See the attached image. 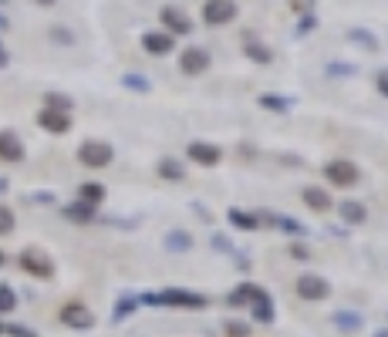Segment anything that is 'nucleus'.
Segmentation results:
<instances>
[{
	"label": "nucleus",
	"instance_id": "obj_1",
	"mask_svg": "<svg viewBox=\"0 0 388 337\" xmlns=\"http://www.w3.org/2000/svg\"><path fill=\"white\" fill-rule=\"evenodd\" d=\"M142 300H146V304L189 307V311H196V307H203V304H206V297H200V293H189V290H162V293H146Z\"/></svg>",
	"mask_w": 388,
	"mask_h": 337
},
{
	"label": "nucleus",
	"instance_id": "obj_2",
	"mask_svg": "<svg viewBox=\"0 0 388 337\" xmlns=\"http://www.w3.org/2000/svg\"><path fill=\"white\" fill-rule=\"evenodd\" d=\"M78 162L88 165V169H105V165L112 162V145H108V142H81Z\"/></svg>",
	"mask_w": 388,
	"mask_h": 337
},
{
	"label": "nucleus",
	"instance_id": "obj_3",
	"mask_svg": "<svg viewBox=\"0 0 388 337\" xmlns=\"http://www.w3.org/2000/svg\"><path fill=\"white\" fill-rule=\"evenodd\" d=\"M21 270H24V273H30V277H37V280H48V277H54V263L44 257L41 250H30V246L21 253Z\"/></svg>",
	"mask_w": 388,
	"mask_h": 337
},
{
	"label": "nucleus",
	"instance_id": "obj_4",
	"mask_svg": "<svg viewBox=\"0 0 388 337\" xmlns=\"http://www.w3.org/2000/svg\"><path fill=\"white\" fill-rule=\"evenodd\" d=\"M236 17V0H206L203 3V21L213 27L220 24H230Z\"/></svg>",
	"mask_w": 388,
	"mask_h": 337
},
{
	"label": "nucleus",
	"instance_id": "obj_5",
	"mask_svg": "<svg viewBox=\"0 0 388 337\" xmlns=\"http://www.w3.org/2000/svg\"><path fill=\"white\" fill-rule=\"evenodd\" d=\"M58 317H61V324L71 327V331H88V327L95 324V313L88 311L85 304H64Z\"/></svg>",
	"mask_w": 388,
	"mask_h": 337
},
{
	"label": "nucleus",
	"instance_id": "obj_6",
	"mask_svg": "<svg viewBox=\"0 0 388 337\" xmlns=\"http://www.w3.org/2000/svg\"><path fill=\"white\" fill-rule=\"evenodd\" d=\"M324 176L335 182V185H355L358 176H362V169H358L355 162H348V158H335V162H328Z\"/></svg>",
	"mask_w": 388,
	"mask_h": 337
},
{
	"label": "nucleus",
	"instance_id": "obj_7",
	"mask_svg": "<svg viewBox=\"0 0 388 337\" xmlns=\"http://www.w3.org/2000/svg\"><path fill=\"white\" fill-rule=\"evenodd\" d=\"M37 125L51 135H64L71 129V111H58V108H41L37 111Z\"/></svg>",
	"mask_w": 388,
	"mask_h": 337
},
{
	"label": "nucleus",
	"instance_id": "obj_8",
	"mask_svg": "<svg viewBox=\"0 0 388 337\" xmlns=\"http://www.w3.org/2000/svg\"><path fill=\"white\" fill-rule=\"evenodd\" d=\"M159 21L166 24V34H173V37H176V34H182V37L193 34V21H189L182 10H176V7H162V10H159Z\"/></svg>",
	"mask_w": 388,
	"mask_h": 337
},
{
	"label": "nucleus",
	"instance_id": "obj_9",
	"mask_svg": "<svg viewBox=\"0 0 388 337\" xmlns=\"http://www.w3.org/2000/svg\"><path fill=\"white\" fill-rule=\"evenodd\" d=\"M297 293H301L304 300H324V297L331 293V284H328L324 277H314V273H304V277L297 280Z\"/></svg>",
	"mask_w": 388,
	"mask_h": 337
},
{
	"label": "nucleus",
	"instance_id": "obj_10",
	"mask_svg": "<svg viewBox=\"0 0 388 337\" xmlns=\"http://www.w3.org/2000/svg\"><path fill=\"white\" fill-rule=\"evenodd\" d=\"M179 68H182V75H203L209 68V54L203 48H186L179 54Z\"/></svg>",
	"mask_w": 388,
	"mask_h": 337
},
{
	"label": "nucleus",
	"instance_id": "obj_11",
	"mask_svg": "<svg viewBox=\"0 0 388 337\" xmlns=\"http://www.w3.org/2000/svg\"><path fill=\"white\" fill-rule=\"evenodd\" d=\"M142 48L155 54V57H162V54H169L176 48V37L166 34V30H149V34H142Z\"/></svg>",
	"mask_w": 388,
	"mask_h": 337
},
{
	"label": "nucleus",
	"instance_id": "obj_12",
	"mask_svg": "<svg viewBox=\"0 0 388 337\" xmlns=\"http://www.w3.org/2000/svg\"><path fill=\"white\" fill-rule=\"evenodd\" d=\"M0 158L3 162H21L24 158V142L17 138V131H10V129L0 131Z\"/></svg>",
	"mask_w": 388,
	"mask_h": 337
},
{
	"label": "nucleus",
	"instance_id": "obj_13",
	"mask_svg": "<svg viewBox=\"0 0 388 337\" xmlns=\"http://www.w3.org/2000/svg\"><path fill=\"white\" fill-rule=\"evenodd\" d=\"M186 152H189L193 162H200V165H216V162H220V149L209 145V142H193Z\"/></svg>",
	"mask_w": 388,
	"mask_h": 337
},
{
	"label": "nucleus",
	"instance_id": "obj_14",
	"mask_svg": "<svg viewBox=\"0 0 388 337\" xmlns=\"http://www.w3.org/2000/svg\"><path fill=\"white\" fill-rule=\"evenodd\" d=\"M337 209H341V219L351 223V226H358V223L368 219V209H364V203H358V199H344Z\"/></svg>",
	"mask_w": 388,
	"mask_h": 337
},
{
	"label": "nucleus",
	"instance_id": "obj_15",
	"mask_svg": "<svg viewBox=\"0 0 388 337\" xmlns=\"http://www.w3.org/2000/svg\"><path fill=\"white\" fill-rule=\"evenodd\" d=\"M250 304H254V317H257L260 324H270V320H274V300H270L267 290H260Z\"/></svg>",
	"mask_w": 388,
	"mask_h": 337
},
{
	"label": "nucleus",
	"instance_id": "obj_16",
	"mask_svg": "<svg viewBox=\"0 0 388 337\" xmlns=\"http://www.w3.org/2000/svg\"><path fill=\"white\" fill-rule=\"evenodd\" d=\"M78 199L88 203V206H98V203L105 199V185L102 182H85V185L78 189Z\"/></svg>",
	"mask_w": 388,
	"mask_h": 337
},
{
	"label": "nucleus",
	"instance_id": "obj_17",
	"mask_svg": "<svg viewBox=\"0 0 388 337\" xmlns=\"http://www.w3.org/2000/svg\"><path fill=\"white\" fill-rule=\"evenodd\" d=\"M64 216L68 219H75V223H91L95 219V206H88V203H71V206H64Z\"/></svg>",
	"mask_w": 388,
	"mask_h": 337
},
{
	"label": "nucleus",
	"instance_id": "obj_18",
	"mask_svg": "<svg viewBox=\"0 0 388 337\" xmlns=\"http://www.w3.org/2000/svg\"><path fill=\"white\" fill-rule=\"evenodd\" d=\"M304 203H308L314 212H324V209H331V199H328V192L324 189H304Z\"/></svg>",
	"mask_w": 388,
	"mask_h": 337
},
{
	"label": "nucleus",
	"instance_id": "obj_19",
	"mask_svg": "<svg viewBox=\"0 0 388 337\" xmlns=\"http://www.w3.org/2000/svg\"><path fill=\"white\" fill-rule=\"evenodd\" d=\"M166 250H169V253H186V250H193V236L173 230V233L166 236Z\"/></svg>",
	"mask_w": 388,
	"mask_h": 337
},
{
	"label": "nucleus",
	"instance_id": "obj_20",
	"mask_svg": "<svg viewBox=\"0 0 388 337\" xmlns=\"http://www.w3.org/2000/svg\"><path fill=\"white\" fill-rule=\"evenodd\" d=\"M243 51H247L250 61H257V64H270V61H274V51H270L267 44H257V41H247Z\"/></svg>",
	"mask_w": 388,
	"mask_h": 337
},
{
	"label": "nucleus",
	"instance_id": "obj_21",
	"mask_svg": "<svg viewBox=\"0 0 388 337\" xmlns=\"http://www.w3.org/2000/svg\"><path fill=\"white\" fill-rule=\"evenodd\" d=\"M10 311H17V293L10 284H0V317H7Z\"/></svg>",
	"mask_w": 388,
	"mask_h": 337
},
{
	"label": "nucleus",
	"instance_id": "obj_22",
	"mask_svg": "<svg viewBox=\"0 0 388 337\" xmlns=\"http://www.w3.org/2000/svg\"><path fill=\"white\" fill-rule=\"evenodd\" d=\"M159 176H162V179H182V176H186V169H182L179 162H176V158H162V162H159Z\"/></svg>",
	"mask_w": 388,
	"mask_h": 337
},
{
	"label": "nucleus",
	"instance_id": "obj_23",
	"mask_svg": "<svg viewBox=\"0 0 388 337\" xmlns=\"http://www.w3.org/2000/svg\"><path fill=\"white\" fill-rule=\"evenodd\" d=\"M348 41H355V44H362V48H371V51L378 48L375 34H371V30H364V27H351V30H348Z\"/></svg>",
	"mask_w": 388,
	"mask_h": 337
},
{
	"label": "nucleus",
	"instance_id": "obj_24",
	"mask_svg": "<svg viewBox=\"0 0 388 337\" xmlns=\"http://www.w3.org/2000/svg\"><path fill=\"white\" fill-rule=\"evenodd\" d=\"M260 293V286L257 284H243L236 293H230V307H240V304H247V300H254Z\"/></svg>",
	"mask_w": 388,
	"mask_h": 337
},
{
	"label": "nucleus",
	"instance_id": "obj_25",
	"mask_svg": "<svg viewBox=\"0 0 388 337\" xmlns=\"http://www.w3.org/2000/svg\"><path fill=\"white\" fill-rule=\"evenodd\" d=\"M230 223L240 226V230H257V216H250L243 209H230Z\"/></svg>",
	"mask_w": 388,
	"mask_h": 337
},
{
	"label": "nucleus",
	"instance_id": "obj_26",
	"mask_svg": "<svg viewBox=\"0 0 388 337\" xmlns=\"http://www.w3.org/2000/svg\"><path fill=\"white\" fill-rule=\"evenodd\" d=\"M122 84L125 88H132V91H139V95H146L152 84H149V78H142V75H122Z\"/></svg>",
	"mask_w": 388,
	"mask_h": 337
},
{
	"label": "nucleus",
	"instance_id": "obj_27",
	"mask_svg": "<svg viewBox=\"0 0 388 337\" xmlns=\"http://www.w3.org/2000/svg\"><path fill=\"white\" fill-rule=\"evenodd\" d=\"M44 108H58V111H71V98H68V95H58V91H51V95H44Z\"/></svg>",
	"mask_w": 388,
	"mask_h": 337
},
{
	"label": "nucleus",
	"instance_id": "obj_28",
	"mask_svg": "<svg viewBox=\"0 0 388 337\" xmlns=\"http://www.w3.org/2000/svg\"><path fill=\"white\" fill-rule=\"evenodd\" d=\"M223 331H227V337H250V324H243V320H227Z\"/></svg>",
	"mask_w": 388,
	"mask_h": 337
},
{
	"label": "nucleus",
	"instance_id": "obj_29",
	"mask_svg": "<svg viewBox=\"0 0 388 337\" xmlns=\"http://www.w3.org/2000/svg\"><path fill=\"white\" fill-rule=\"evenodd\" d=\"M260 104H263V108H274V111H287V108H290L287 98H274V95H260Z\"/></svg>",
	"mask_w": 388,
	"mask_h": 337
},
{
	"label": "nucleus",
	"instance_id": "obj_30",
	"mask_svg": "<svg viewBox=\"0 0 388 337\" xmlns=\"http://www.w3.org/2000/svg\"><path fill=\"white\" fill-rule=\"evenodd\" d=\"M335 324H337V327H344V331H355L362 320H358L355 313H344V311H341V313H335Z\"/></svg>",
	"mask_w": 388,
	"mask_h": 337
},
{
	"label": "nucleus",
	"instance_id": "obj_31",
	"mask_svg": "<svg viewBox=\"0 0 388 337\" xmlns=\"http://www.w3.org/2000/svg\"><path fill=\"white\" fill-rule=\"evenodd\" d=\"M7 233H14V212L7 206H0V236H7Z\"/></svg>",
	"mask_w": 388,
	"mask_h": 337
},
{
	"label": "nucleus",
	"instance_id": "obj_32",
	"mask_svg": "<svg viewBox=\"0 0 388 337\" xmlns=\"http://www.w3.org/2000/svg\"><path fill=\"white\" fill-rule=\"evenodd\" d=\"M277 226H281L284 233H290V236H304V233H308V230H304L297 219H277Z\"/></svg>",
	"mask_w": 388,
	"mask_h": 337
},
{
	"label": "nucleus",
	"instance_id": "obj_33",
	"mask_svg": "<svg viewBox=\"0 0 388 337\" xmlns=\"http://www.w3.org/2000/svg\"><path fill=\"white\" fill-rule=\"evenodd\" d=\"M3 337H37L30 327H21V324H7L3 327Z\"/></svg>",
	"mask_w": 388,
	"mask_h": 337
},
{
	"label": "nucleus",
	"instance_id": "obj_34",
	"mask_svg": "<svg viewBox=\"0 0 388 337\" xmlns=\"http://www.w3.org/2000/svg\"><path fill=\"white\" fill-rule=\"evenodd\" d=\"M51 37L58 41V44H71V41H75V37H71V30H64V27H54Z\"/></svg>",
	"mask_w": 388,
	"mask_h": 337
},
{
	"label": "nucleus",
	"instance_id": "obj_35",
	"mask_svg": "<svg viewBox=\"0 0 388 337\" xmlns=\"http://www.w3.org/2000/svg\"><path fill=\"white\" fill-rule=\"evenodd\" d=\"M375 84H378V95H385V98H388V68H382V71H378Z\"/></svg>",
	"mask_w": 388,
	"mask_h": 337
},
{
	"label": "nucleus",
	"instance_id": "obj_36",
	"mask_svg": "<svg viewBox=\"0 0 388 337\" xmlns=\"http://www.w3.org/2000/svg\"><path fill=\"white\" fill-rule=\"evenodd\" d=\"M132 307H135V300H118V311H115V320H122V317H129Z\"/></svg>",
	"mask_w": 388,
	"mask_h": 337
},
{
	"label": "nucleus",
	"instance_id": "obj_37",
	"mask_svg": "<svg viewBox=\"0 0 388 337\" xmlns=\"http://www.w3.org/2000/svg\"><path fill=\"white\" fill-rule=\"evenodd\" d=\"M328 75H351V68H348V64H337V61H331V64H328Z\"/></svg>",
	"mask_w": 388,
	"mask_h": 337
},
{
	"label": "nucleus",
	"instance_id": "obj_38",
	"mask_svg": "<svg viewBox=\"0 0 388 337\" xmlns=\"http://www.w3.org/2000/svg\"><path fill=\"white\" fill-rule=\"evenodd\" d=\"M290 257L294 259H310V253H308V246H301V243H297V246H290Z\"/></svg>",
	"mask_w": 388,
	"mask_h": 337
},
{
	"label": "nucleus",
	"instance_id": "obj_39",
	"mask_svg": "<svg viewBox=\"0 0 388 337\" xmlns=\"http://www.w3.org/2000/svg\"><path fill=\"white\" fill-rule=\"evenodd\" d=\"M7 64H10V54H7V48L0 44V68H7Z\"/></svg>",
	"mask_w": 388,
	"mask_h": 337
},
{
	"label": "nucleus",
	"instance_id": "obj_40",
	"mask_svg": "<svg viewBox=\"0 0 388 337\" xmlns=\"http://www.w3.org/2000/svg\"><path fill=\"white\" fill-rule=\"evenodd\" d=\"M34 3H41V7H51L54 0H34Z\"/></svg>",
	"mask_w": 388,
	"mask_h": 337
},
{
	"label": "nucleus",
	"instance_id": "obj_41",
	"mask_svg": "<svg viewBox=\"0 0 388 337\" xmlns=\"http://www.w3.org/2000/svg\"><path fill=\"white\" fill-rule=\"evenodd\" d=\"M0 30H7V17H0Z\"/></svg>",
	"mask_w": 388,
	"mask_h": 337
},
{
	"label": "nucleus",
	"instance_id": "obj_42",
	"mask_svg": "<svg viewBox=\"0 0 388 337\" xmlns=\"http://www.w3.org/2000/svg\"><path fill=\"white\" fill-rule=\"evenodd\" d=\"M0 192H7V179H0Z\"/></svg>",
	"mask_w": 388,
	"mask_h": 337
},
{
	"label": "nucleus",
	"instance_id": "obj_43",
	"mask_svg": "<svg viewBox=\"0 0 388 337\" xmlns=\"http://www.w3.org/2000/svg\"><path fill=\"white\" fill-rule=\"evenodd\" d=\"M375 337H388V331H378V334H375Z\"/></svg>",
	"mask_w": 388,
	"mask_h": 337
},
{
	"label": "nucleus",
	"instance_id": "obj_44",
	"mask_svg": "<svg viewBox=\"0 0 388 337\" xmlns=\"http://www.w3.org/2000/svg\"><path fill=\"white\" fill-rule=\"evenodd\" d=\"M0 266H3V253H0Z\"/></svg>",
	"mask_w": 388,
	"mask_h": 337
},
{
	"label": "nucleus",
	"instance_id": "obj_45",
	"mask_svg": "<svg viewBox=\"0 0 388 337\" xmlns=\"http://www.w3.org/2000/svg\"><path fill=\"white\" fill-rule=\"evenodd\" d=\"M0 3H7V0H0Z\"/></svg>",
	"mask_w": 388,
	"mask_h": 337
}]
</instances>
